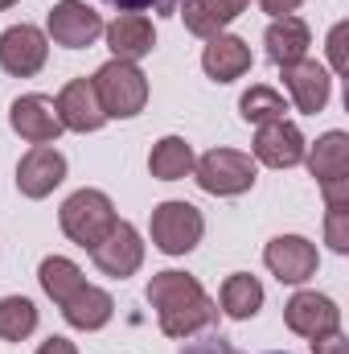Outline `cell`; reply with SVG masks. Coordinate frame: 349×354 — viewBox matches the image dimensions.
<instances>
[{
  "label": "cell",
  "instance_id": "obj_1",
  "mask_svg": "<svg viewBox=\"0 0 349 354\" xmlns=\"http://www.w3.org/2000/svg\"><path fill=\"white\" fill-rule=\"evenodd\" d=\"M144 297L157 309V322H161L165 338H193V334H201L218 322V305L210 301V292L189 272H173V268L157 272L148 280Z\"/></svg>",
  "mask_w": 349,
  "mask_h": 354
},
{
  "label": "cell",
  "instance_id": "obj_2",
  "mask_svg": "<svg viewBox=\"0 0 349 354\" xmlns=\"http://www.w3.org/2000/svg\"><path fill=\"white\" fill-rule=\"evenodd\" d=\"M90 87L99 95V107L107 120H132L144 111L148 103V79L136 62H123V58H111L94 71Z\"/></svg>",
  "mask_w": 349,
  "mask_h": 354
},
{
  "label": "cell",
  "instance_id": "obj_3",
  "mask_svg": "<svg viewBox=\"0 0 349 354\" xmlns=\"http://www.w3.org/2000/svg\"><path fill=\"white\" fill-rule=\"evenodd\" d=\"M58 223H62V231H66L70 243H79V248L90 252L115 227V206H111V198L103 189H79V194H70L62 202Z\"/></svg>",
  "mask_w": 349,
  "mask_h": 354
},
{
  "label": "cell",
  "instance_id": "obj_4",
  "mask_svg": "<svg viewBox=\"0 0 349 354\" xmlns=\"http://www.w3.org/2000/svg\"><path fill=\"white\" fill-rule=\"evenodd\" d=\"M193 177L206 194H218V198H239L255 185V161L239 149H210L201 161H193Z\"/></svg>",
  "mask_w": 349,
  "mask_h": 354
},
{
  "label": "cell",
  "instance_id": "obj_5",
  "mask_svg": "<svg viewBox=\"0 0 349 354\" xmlns=\"http://www.w3.org/2000/svg\"><path fill=\"white\" fill-rule=\"evenodd\" d=\"M206 235V218L193 202H161L152 210V243L165 256H189Z\"/></svg>",
  "mask_w": 349,
  "mask_h": 354
},
{
  "label": "cell",
  "instance_id": "obj_6",
  "mask_svg": "<svg viewBox=\"0 0 349 354\" xmlns=\"http://www.w3.org/2000/svg\"><path fill=\"white\" fill-rule=\"evenodd\" d=\"M50 58V37L37 25H12L0 33V71L12 79H33Z\"/></svg>",
  "mask_w": 349,
  "mask_h": 354
},
{
  "label": "cell",
  "instance_id": "obj_7",
  "mask_svg": "<svg viewBox=\"0 0 349 354\" xmlns=\"http://www.w3.org/2000/svg\"><path fill=\"white\" fill-rule=\"evenodd\" d=\"M90 260H94V268H99L103 276H115V280H123V276L140 272V264H144L140 231H136L132 223H119V218H115V227H111V231L90 248Z\"/></svg>",
  "mask_w": 349,
  "mask_h": 354
},
{
  "label": "cell",
  "instance_id": "obj_8",
  "mask_svg": "<svg viewBox=\"0 0 349 354\" xmlns=\"http://www.w3.org/2000/svg\"><path fill=\"white\" fill-rule=\"evenodd\" d=\"M283 322H288L292 334L317 342V338H329V334L341 330V309H337V301L325 297V292H296V297L283 305Z\"/></svg>",
  "mask_w": 349,
  "mask_h": 354
},
{
  "label": "cell",
  "instance_id": "obj_9",
  "mask_svg": "<svg viewBox=\"0 0 349 354\" xmlns=\"http://www.w3.org/2000/svg\"><path fill=\"white\" fill-rule=\"evenodd\" d=\"M46 29H50V37L58 46L87 50V46H94V37L103 33V17L90 4H83V0H58L50 8V17H46Z\"/></svg>",
  "mask_w": 349,
  "mask_h": 354
},
{
  "label": "cell",
  "instance_id": "obj_10",
  "mask_svg": "<svg viewBox=\"0 0 349 354\" xmlns=\"http://www.w3.org/2000/svg\"><path fill=\"white\" fill-rule=\"evenodd\" d=\"M62 181H66V157L54 145H33L17 165V189L25 198H33V202L50 198Z\"/></svg>",
  "mask_w": 349,
  "mask_h": 354
},
{
  "label": "cell",
  "instance_id": "obj_11",
  "mask_svg": "<svg viewBox=\"0 0 349 354\" xmlns=\"http://www.w3.org/2000/svg\"><path fill=\"white\" fill-rule=\"evenodd\" d=\"M8 124L29 145H54L62 136V120H58V107L50 95H21L8 111Z\"/></svg>",
  "mask_w": 349,
  "mask_h": 354
},
{
  "label": "cell",
  "instance_id": "obj_12",
  "mask_svg": "<svg viewBox=\"0 0 349 354\" xmlns=\"http://www.w3.org/2000/svg\"><path fill=\"white\" fill-rule=\"evenodd\" d=\"M263 264L271 268L283 284H304L308 276H317V248L304 235H275L263 252Z\"/></svg>",
  "mask_w": 349,
  "mask_h": 354
},
{
  "label": "cell",
  "instance_id": "obj_13",
  "mask_svg": "<svg viewBox=\"0 0 349 354\" xmlns=\"http://www.w3.org/2000/svg\"><path fill=\"white\" fill-rule=\"evenodd\" d=\"M279 71H283V87L292 91V103H296L304 115L325 111V103H329V95H333V79H329V71H325L321 62L300 58V62L279 66Z\"/></svg>",
  "mask_w": 349,
  "mask_h": 354
},
{
  "label": "cell",
  "instance_id": "obj_14",
  "mask_svg": "<svg viewBox=\"0 0 349 354\" xmlns=\"http://www.w3.org/2000/svg\"><path fill=\"white\" fill-rule=\"evenodd\" d=\"M304 136L296 124L288 120H271V124H259V136H255V161L271 165V169H292L304 161Z\"/></svg>",
  "mask_w": 349,
  "mask_h": 354
},
{
  "label": "cell",
  "instance_id": "obj_15",
  "mask_svg": "<svg viewBox=\"0 0 349 354\" xmlns=\"http://www.w3.org/2000/svg\"><path fill=\"white\" fill-rule=\"evenodd\" d=\"M54 107H58V120H62V128H70V132H99L103 124H107V115H103V107H99V95L90 87V79H70L62 95L54 99Z\"/></svg>",
  "mask_w": 349,
  "mask_h": 354
},
{
  "label": "cell",
  "instance_id": "obj_16",
  "mask_svg": "<svg viewBox=\"0 0 349 354\" xmlns=\"http://www.w3.org/2000/svg\"><path fill=\"white\" fill-rule=\"evenodd\" d=\"M103 33H107L111 54H115V58H123V62H140V58H144V54H152V46H157L152 21H148L144 12H119Z\"/></svg>",
  "mask_w": 349,
  "mask_h": 354
},
{
  "label": "cell",
  "instance_id": "obj_17",
  "mask_svg": "<svg viewBox=\"0 0 349 354\" xmlns=\"http://www.w3.org/2000/svg\"><path fill=\"white\" fill-rule=\"evenodd\" d=\"M201 71H206L214 83H235V79H243V75L251 71V50H247V41L235 37V33L210 37L206 54H201Z\"/></svg>",
  "mask_w": 349,
  "mask_h": 354
},
{
  "label": "cell",
  "instance_id": "obj_18",
  "mask_svg": "<svg viewBox=\"0 0 349 354\" xmlns=\"http://www.w3.org/2000/svg\"><path fill=\"white\" fill-rule=\"evenodd\" d=\"M263 46H267V58H271L275 66H292V62L308 58L312 33H308V25H304L300 17H292V12H288V17H275V21L267 25Z\"/></svg>",
  "mask_w": 349,
  "mask_h": 354
},
{
  "label": "cell",
  "instance_id": "obj_19",
  "mask_svg": "<svg viewBox=\"0 0 349 354\" xmlns=\"http://www.w3.org/2000/svg\"><path fill=\"white\" fill-rule=\"evenodd\" d=\"M247 4L251 0H185L181 17L193 37H218L230 21H239L247 12Z\"/></svg>",
  "mask_w": 349,
  "mask_h": 354
},
{
  "label": "cell",
  "instance_id": "obj_20",
  "mask_svg": "<svg viewBox=\"0 0 349 354\" xmlns=\"http://www.w3.org/2000/svg\"><path fill=\"white\" fill-rule=\"evenodd\" d=\"M304 157H308V174L321 185L341 181V177H349V136L346 132H325L312 149H304Z\"/></svg>",
  "mask_w": 349,
  "mask_h": 354
},
{
  "label": "cell",
  "instance_id": "obj_21",
  "mask_svg": "<svg viewBox=\"0 0 349 354\" xmlns=\"http://www.w3.org/2000/svg\"><path fill=\"white\" fill-rule=\"evenodd\" d=\"M111 313H115L111 292H103V288H94V284H83V288L62 305V317H66L74 330H103V326L111 322Z\"/></svg>",
  "mask_w": 349,
  "mask_h": 354
},
{
  "label": "cell",
  "instance_id": "obj_22",
  "mask_svg": "<svg viewBox=\"0 0 349 354\" xmlns=\"http://www.w3.org/2000/svg\"><path fill=\"white\" fill-rule=\"evenodd\" d=\"M193 161L197 157H193V145L185 136H165L148 153V174L157 181H181V177L193 174Z\"/></svg>",
  "mask_w": 349,
  "mask_h": 354
},
{
  "label": "cell",
  "instance_id": "obj_23",
  "mask_svg": "<svg viewBox=\"0 0 349 354\" xmlns=\"http://www.w3.org/2000/svg\"><path fill=\"white\" fill-rule=\"evenodd\" d=\"M263 309V284L251 276V272H235L226 276L222 284V313L235 317V322H247Z\"/></svg>",
  "mask_w": 349,
  "mask_h": 354
},
{
  "label": "cell",
  "instance_id": "obj_24",
  "mask_svg": "<svg viewBox=\"0 0 349 354\" xmlns=\"http://www.w3.org/2000/svg\"><path fill=\"white\" fill-rule=\"evenodd\" d=\"M37 280H41V288H46V297H50L54 305H66V301L87 284V280H83V268L74 264V260H66V256H50V260H41Z\"/></svg>",
  "mask_w": 349,
  "mask_h": 354
},
{
  "label": "cell",
  "instance_id": "obj_25",
  "mask_svg": "<svg viewBox=\"0 0 349 354\" xmlns=\"http://www.w3.org/2000/svg\"><path fill=\"white\" fill-rule=\"evenodd\" d=\"M33 330H37V305L29 297H4L0 301V338L25 342Z\"/></svg>",
  "mask_w": 349,
  "mask_h": 354
},
{
  "label": "cell",
  "instance_id": "obj_26",
  "mask_svg": "<svg viewBox=\"0 0 349 354\" xmlns=\"http://www.w3.org/2000/svg\"><path fill=\"white\" fill-rule=\"evenodd\" d=\"M239 111H243V120H247V124H271V120H283L288 103H283V95H279V91L251 87L243 99H239Z\"/></svg>",
  "mask_w": 349,
  "mask_h": 354
},
{
  "label": "cell",
  "instance_id": "obj_27",
  "mask_svg": "<svg viewBox=\"0 0 349 354\" xmlns=\"http://www.w3.org/2000/svg\"><path fill=\"white\" fill-rule=\"evenodd\" d=\"M115 12H157V17H177L185 0H103Z\"/></svg>",
  "mask_w": 349,
  "mask_h": 354
},
{
  "label": "cell",
  "instance_id": "obj_28",
  "mask_svg": "<svg viewBox=\"0 0 349 354\" xmlns=\"http://www.w3.org/2000/svg\"><path fill=\"white\" fill-rule=\"evenodd\" d=\"M325 235H329V248H333L337 256H346L349 252V206L329 210V218H325Z\"/></svg>",
  "mask_w": 349,
  "mask_h": 354
},
{
  "label": "cell",
  "instance_id": "obj_29",
  "mask_svg": "<svg viewBox=\"0 0 349 354\" xmlns=\"http://www.w3.org/2000/svg\"><path fill=\"white\" fill-rule=\"evenodd\" d=\"M181 354H243V351H235L230 338H222V334H206L197 342H185ZM267 354H288V351H267Z\"/></svg>",
  "mask_w": 349,
  "mask_h": 354
},
{
  "label": "cell",
  "instance_id": "obj_30",
  "mask_svg": "<svg viewBox=\"0 0 349 354\" xmlns=\"http://www.w3.org/2000/svg\"><path fill=\"white\" fill-rule=\"evenodd\" d=\"M346 33H349L346 21H337V25H333V33H329V58H333V71H337V75H346V71H349V58H346Z\"/></svg>",
  "mask_w": 349,
  "mask_h": 354
},
{
  "label": "cell",
  "instance_id": "obj_31",
  "mask_svg": "<svg viewBox=\"0 0 349 354\" xmlns=\"http://www.w3.org/2000/svg\"><path fill=\"white\" fill-rule=\"evenodd\" d=\"M321 189H325V202H329V210L349 206V177H341V181H325Z\"/></svg>",
  "mask_w": 349,
  "mask_h": 354
},
{
  "label": "cell",
  "instance_id": "obj_32",
  "mask_svg": "<svg viewBox=\"0 0 349 354\" xmlns=\"http://www.w3.org/2000/svg\"><path fill=\"white\" fill-rule=\"evenodd\" d=\"M312 354H349V342L341 338V330H337V334H329V338H317V342H312Z\"/></svg>",
  "mask_w": 349,
  "mask_h": 354
},
{
  "label": "cell",
  "instance_id": "obj_33",
  "mask_svg": "<svg viewBox=\"0 0 349 354\" xmlns=\"http://www.w3.org/2000/svg\"><path fill=\"white\" fill-rule=\"evenodd\" d=\"M37 354H79V346H74L70 338H62V334H54V338H46V342L37 346Z\"/></svg>",
  "mask_w": 349,
  "mask_h": 354
},
{
  "label": "cell",
  "instance_id": "obj_34",
  "mask_svg": "<svg viewBox=\"0 0 349 354\" xmlns=\"http://www.w3.org/2000/svg\"><path fill=\"white\" fill-rule=\"evenodd\" d=\"M263 12H271V17H288V12H296L304 0H259Z\"/></svg>",
  "mask_w": 349,
  "mask_h": 354
},
{
  "label": "cell",
  "instance_id": "obj_35",
  "mask_svg": "<svg viewBox=\"0 0 349 354\" xmlns=\"http://www.w3.org/2000/svg\"><path fill=\"white\" fill-rule=\"evenodd\" d=\"M12 4H17V0H0V12H4V8H12Z\"/></svg>",
  "mask_w": 349,
  "mask_h": 354
}]
</instances>
